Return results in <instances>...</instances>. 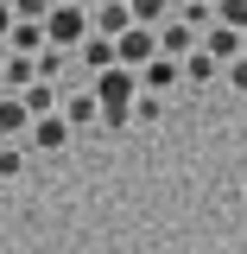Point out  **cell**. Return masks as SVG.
Listing matches in <instances>:
<instances>
[{"instance_id":"6da1fadb","label":"cell","mask_w":247,"mask_h":254,"mask_svg":"<svg viewBox=\"0 0 247 254\" xmlns=\"http://www.w3.org/2000/svg\"><path fill=\"white\" fill-rule=\"evenodd\" d=\"M89 38V6H70V0H51V19H45V45L76 58V45Z\"/></svg>"},{"instance_id":"7a4b0ae2","label":"cell","mask_w":247,"mask_h":254,"mask_svg":"<svg viewBox=\"0 0 247 254\" xmlns=\"http://www.w3.org/2000/svg\"><path fill=\"white\" fill-rule=\"evenodd\" d=\"M152 58H158V32H140V26H127L121 38H114V64H121V70H133V76H140V70H146Z\"/></svg>"},{"instance_id":"3957f363","label":"cell","mask_w":247,"mask_h":254,"mask_svg":"<svg viewBox=\"0 0 247 254\" xmlns=\"http://www.w3.org/2000/svg\"><path fill=\"white\" fill-rule=\"evenodd\" d=\"M197 51H203V58H216L222 70H228L235 58H247V38H241V32H228V26H209V32H203V45H197Z\"/></svg>"},{"instance_id":"277c9868","label":"cell","mask_w":247,"mask_h":254,"mask_svg":"<svg viewBox=\"0 0 247 254\" xmlns=\"http://www.w3.org/2000/svg\"><path fill=\"white\" fill-rule=\"evenodd\" d=\"M190 51H197V32H190L184 19H178V13H171V19H165V26H158V58H171V64H184Z\"/></svg>"},{"instance_id":"5b68a950","label":"cell","mask_w":247,"mask_h":254,"mask_svg":"<svg viewBox=\"0 0 247 254\" xmlns=\"http://www.w3.org/2000/svg\"><path fill=\"white\" fill-rule=\"evenodd\" d=\"M127 26H133V19H127V0H101V6H89V32H95V38L114 45Z\"/></svg>"},{"instance_id":"8992f818","label":"cell","mask_w":247,"mask_h":254,"mask_svg":"<svg viewBox=\"0 0 247 254\" xmlns=\"http://www.w3.org/2000/svg\"><path fill=\"white\" fill-rule=\"evenodd\" d=\"M178 83H184V76H178V64H171V58H152L146 70H140V89L152 95V102H158V95H171Z\"/></svg>"},{"instance_id":"52a82bcc","label":"cell","mask_w":247,"mask_h":254,"mask_svg":"<svg viewBox=\"0 0 247 254\" xmlns=\"http://www.w3.org/2000/svg\"><path fill=\"white\" fill-rule=\"evenodd\" d=\"M19 133H32L26 102H19V95H0V140H6V146H19Z\"/></svg>"},{"instance_id":"ba28073f","label":"cell","mask_w":247,"mask_h":254,"mask_svg":"<svg viewBox=\"0 0 247 254\" xmlns=\"http://www.w3.org/2000/svg\"><path fill=\"white\" fill-rule=\"evenodd\" d=\"M76 64H83V70H89V76H101V70H114V45H108V38H83V45H76Z\"/></svg>"},{"instance_id":"9c48e42d","label":"cell","mask_w":247,"mask_h":254,"mask_svg":"<svg viewBox=\"0 0 247 254\" xmlns=\"http://www.w3.org/2000/svg\"><path fill=\"white\" fill-rule=\"evenodd\" d=\"M63 140H70V121H63V115H45V121H32V146H38V153H57Z\"/></svg>"},{"instance_id":"30bf717a","label":"cell","mask_w":247,"mask_h":254,"mask_svg":"<svg viewBox=\"0 0 247 254\" xmlns=\"http://www.w3.org/2000/svg\"><path fill=\"white\" fill-rule=\"evenodd\" d=\"M6 45H13L19 58H38V51H45V26H26V19H13V32H6Z\"/></svg>"},{"instance_id":"8fae6325","label":"cell","mask_w":247,"mask_h":254,"mask_svg":"<svg viewBox=\"0 0 247 254\" xmlns=\"http://www.w3.org/2000/svg\"><path fill=\"white\" fill-rule=\"evenodd\" d=\"M178 76H184V83H216L222 64H216V58H203V51H190V58L178 64Z\"/></svg>"},{"instance_id":"7c38bea8","label":"cell","mask_w":247,"mask_h":254,"mask_svg":"<svg viewBox=\"0 0 247 254\" xmlns=\"http://www.w3.org/2000/svg\"><path fill=\"white\" fill-rule=\"evenodd\" d=\"M63 121H70V127H89V121H101L95 95H89V89H76V95H70V108H63Z\"/></svg>"},{"instance_id":"4fadbf2b","label":"cell","mask_w":247,"mask_h":254,"mask_svg":"<svg viewBox=\"0 0 247 254\" xmlns=\"http://www.w3.org/2000/svg\"><path fill=\"white\" fill-rule=\"evenodd\" d=\"M216 26H228V32L247 38V0H222V6H216Z\"/></svg>"},{"instance_id":"5bb4252c","label":"cell","mask_w":247,"mask_h":254,"mask_svg":"<svg viewBox=\"0 0 247 254\" xmlns=\"http://www.w3.org/2000/svg\"><path fill=\"white\" fill-rule=\"evenodd\" d=\"M19 102H26V115H32V121H45V115H51V83H32Z\"/></svg>"},{"instance_id":"9a60e30c","label":"cell","mask_w":247,"mask_h":254,"mask_svg":"<svg viewBox=\"0 0 247 254\" xmlns=\"http://www.w3.org/2000/svg\"><path fill=\"white\" fill-rule=\"evenodd\" d=\"M26 172V153L19 146H0V178H19Z\"/></svg>"},{"instance_id":"2e32d148","label":"cell","mask_w":247,"mask_h":254,"mask_svg":"<svg viewBox=\"0 0 247 254\" xmlns=\"http://www.w3.org/2000/svg\"><path fill=\"white\" fill-rule=\"evenodd\" d=\"M228 89H241V95H247V58H235V64H228Z\"/></svg>"},{"instance_id":"e0dca14e","label":"cell","mask_w":247,"mask_h":254,"mask_svg":"<svg viewBox=\"0 0 247 254\" xmlns=\"http://www.w3.org/2000/svg\"><path fill=\"white\" fill-rule=\"evenodd\" d=\"M13 32V0H0V38Z\"/></svg>"},{"instance_id":"ac0fdd59","label":"cell","mask_w":247,"mask_h":254,"mask_svg":"<svg viewBox=\"0 0 247 254\" xmlns=\"http://www.w3.org/2000/svg\"><path fill=\"white\" fill-rule=\"evenodd\" d=\"M0 146H6V140H0Z\"/></svg>"}]
</instances>
